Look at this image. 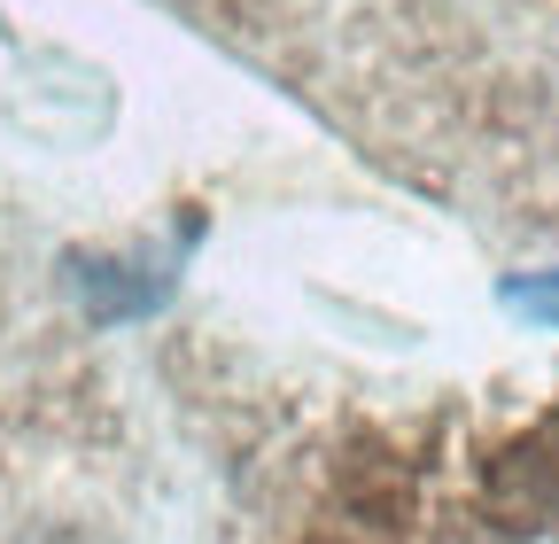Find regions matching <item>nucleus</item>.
I'll use <instances>...</instances> for the list:
<instances>
[{"label": "nucleus", "mask_w": 559, "mask_h": 544, "mask_svg": "<svg viewBox=\"0 0 559 544\" xmlns=\"http://www.w3.org/2000/svg\"><path fill=\"white\" fill-rule=\"evenodd\" d=\"M498 296H506V311H521V319L559 334V272H521V281H506Z\"/></svg>", "instance_id": "1"}]
</instances>
